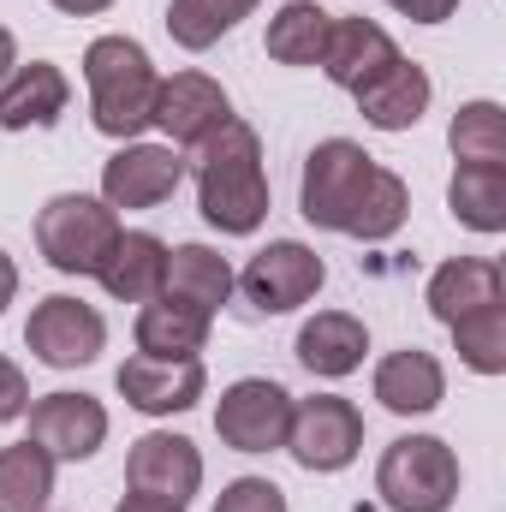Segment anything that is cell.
Instances as JSON below:
<instances>
[{"label":"cell","mask_w":506,"mask_h":512,"mask_svg":"<svg viewBox=\"0 0 506 512\" xmlns=\"http://www.w3.org/2000/svg\"><path fill=\"white\" fill-rule=\"evenodd\" d=\"M298 209L310 227L322 233H346L381 245L405 227L411 215V191L393 167H381L376 155H364V143L352 137H328L304 155V179H298Z\"/></svg>","instance_id":"6da1fadb"},{"label":"cell","mask_w":506,"mask_h":512,"mask_svg":"<svg viewBox=\"0 0 506 512\" xmlns=\"http://www.w3.org/2000/svg\"><path fill=\"white\" fill-rule=\"evenodd\" d=\"M197 209L215 233L245 239L268 221V173H262V137L245 120H227L209 143H197Z\"/></svg>","instance_id":"7a4b0ae2"},{"label":"cell","mask_w":506,"mask_h":512,"mask_svg":"<svg viewBox=\"0 0 506 512\" xmlns=\"http://www.w3.org/2000/svg\"><path fill=\"white\" fill-rule=\"evenodd\" d=\"M84 84H90V120L114 143H137L155 126V90L161 72L143 42L131 36H96L84 48Z\"/></svg>","instance_id":"3957f363"},{"label":"cell","mask_w":506,"mask_h":512,"mask_svg":"<svg viewBox=\"0 0 506 512\" xmlns=\"http://www.w3.org/2000/svg\"><path fill=\"white\" fill-rule=\"evenodd\" d=\"M387 512H447L459 501V453L441 435H399L376 465Z\"/></svg>","instance_id":"277c9868"},{"label":"cell","mask_w":506,"mask_h":512,"mask_svg":"<svg viewBox=\"0 0 506 512\" xmlns=\"http://www.w3.org/2000/svg\"><path fill=\"white\" fill-rule=\"evenodd\" d=\"M114 239H120V209L84 191H60L36 215V251L60 274H96L102 256L114 251Z\"/></svg>","instance_id":"5b68a950"},{"label":"cell","mask_w":506,"mask_h":512,"mask_svg":"<svg viewBox=\"0 0 506 512\" xmlns=\"http://www.w3.org/2000/svg\"><path fill=\"white\" fill-rule=\"evenodd\" d=\"M364 447V411L340 393H316V399H292V423H286V453L328 477V471H346Z\"/></svg>","instance_id":"8992f818"},{"label":"cell","mask_w":506,"mask_h":512,"mask_svg":"<svg viewBox=\"0 0 506 512\" xmlns=\"http://www.w3.org/2000/svg\"><path fill=\"white\" fill-rule=\"evenodd\" d=\"M24 346H30L36 364H48V370H84V364L102 358L108 322H102L96 304H84V298H72V292H54V298H42V304L30 310Z\"/></svg>","instance_id":"52a82bcc"},{"label":"cell","mask_w":506,"mask_h":512,"mask_svg":"<svg viewBox=\"0 0 506 512\" xmlns=\"http://www.w3.org/2000/svg\"><path fill=\"white\" fill-rule=\"evenodd\" d=\"M322 280H328L322 256L310 251V245H298V239L262 245V251L245 262V274H233V286L245 292V304H251L256 316H286V310L310 304V298L322 292Z\"/></svg>","instance_id":"ba28073f"},{"label":"cell","mask_w":506,"mask_h":512,"mask_svg":"<svg viewBox=\"0 0 506 512\" xmlns=\"http://www.w3.org/2000/svg\"><path fill=\"white\" fill-rule=\"evenodd\" d=\"M286 423H292V393L268 376H245L221 393L215 405V435L233 453H274L286 447Z\"/></svg>","instance_id":"9c48e42d"},{"label":"cell","mask_w":506,"mask_h":512,"mask_svg":"<svg viewBox=\"0 0 506 512\" xmlns=\"http://www.w3.org/2000/svg\"><path fill=\"white\" fill-rule=\"evenodd\" d=\"M30 441L54 465L96 459L108 441V405L96 393H42V399H30Z\"/></svg>","instance_id":"30bf717a"},{"label":"cell","mask_w":506,"mask_h":512,"mask_svg":"<svg viewBox=\"0 0 506 512\" xmlns=\"http://www.w3.org/2000/svg\"><path fill=\"white\" fill-rule=\"evenodd\" d=\"M185 155L173 143H120L102 161V203L108 209H155L179 191Z\"/></svg>","instance_id":"8fae6325"},{"label":"cell","mask_w":506,"mask_h":512,"mask_svg":"<svg viewBox=\"0 0 506 512\" xmlns=\"http://www.w3.org/2000/svg\"><path fill=\"white\" fill-rule=\"evenodd\" d=\"M126 483H131V495H149V501H173V507H185V501L203 489V453H197V441H185V435L149 429L143 441H131Z\"/></svg>","instance_id":"7c38bea8"},{"label":"cell","mask_w":506,"mask_h":512,"mask_svg":"<svg viewBox=\"0 0 506 512\" xmlns=\"http://www.w3.org/2000/svg\"><path fill=\"white\" fill-rule=\"evenodd\" d=\"M227 120H233V102H227V90L209 72H173V78H161V90H155V126L167 131L173 149L209 143Z\"/></svg>","instance_id":"4fadbf2b"},{"label":"cell","mask_w":506,"mask_h":512,"mask_svg":"<svg viewBox=\"0 0 506 512\" xmlns=\"http://www.w3.org/2000/svg\"><path fill=\"white\" fill-rule=\"evenodd\" d=\"M114 387L126 393L131 411H143V417H173V411H191L197 399H203V358H126L120 364V376Z\"/></svg>","instance_id":"5bb4252c"},{"label":"cell","mask_w":506,"mask_h":512,"mask_svg":"<svg viewBox=\"0 0 506 512\" xmlns=\"http://www.w3.org/2000/svg\"><path fill=\"white\" fill-rule=\"evenodd\" d=\"M506 292V274L501 262H489V256H453V262H441L435 274H429V292H423V304H429V316L435 322H465V316H477V310H489V304H501Z\"/></svg>","instance_id":"9a60e30c"},{"label":"cell","mask_w":506,"mask_h":512,"mask_svg":"<svg viewBox=\"0 0 506 512\" xmlns=\"http://www.w3.org/2000/svg\"><path fill=\"white\" fill-rule=\"evenodd\" d=\"M72 102V84L54 60H30L12 66V78L0 84V131H48Z\"/></svg>","instance_id":"2e32d148"},{"label":"cell","mask_w":506,"mask_h":512,"mask_svg":"<svg viewBox=\"0 0 506 512\" xmlns=\"http://www.w3.org/2000/svg\"><path fill=\"white\" fill-rule=\"evenodd\" d=\"M429 96H435L429 72L399 54L387 72H376V78L358 90V114H364V126H376V131H411L429 114Z\"/></svg>","instance_id":"e0dca14e"},{"label":"cell","mask_w":506,"mask_h":512,"mask_svg":"<svg viewBox=\"0 0 506 512\" xmlns=\"http://www.w3.org/2000/svg\"><path fill=\"white\" fill-rule=\"evenodd\" d=\"M370 387H376V399L393 417H429V411L447 399V370H441L435 352L405 346V352H387V358H381Z\"/></svg>","instance_id":"ac0fdd59"},{"label":"cell","mask_w":506,"mask_h":512,"mask_svg":"<svg viewBox=\"0 0 506 512\" xmlns=\"http://www.w3.org/2000/svg\"><path fill=\"white\" fill-rule=\"evenodd\" d=\"M399 60V48H393V36L381 30L376 18H334V30H328V54H322V72L340 84V90H364L376 72H387Z\"/></svg>","instance_id":"d6986e66"},{"label":"cell","mask_w":506,"mask_h":512,"mask_svg":"<svg viewBox=\"0 0 506 512\" xmlns=\"http://www.w3.org/2000/svg\"><path fill=\"white\" fill-rule=\"evenodd\" d=\"M364 352H370V328L358 316H346V310H322V316H310L298 328V364L310 376H322V382L352 376L364 364Z\"/></svg>","instance_id":"ffe728a7"},{"label":"cell","mask_w":506,"mask_h":512,"mask_svg":"<svg viewBox=\"0 0 506 512\" xmlns=\"http://www.w3.org/2000/svg\"><path fill=\"white\" fill-rule=\"evenodd\" d=\"M161 274H167V245H161L155 233H126V227H120L114 251L102 256V268H96L102 292L120 298V304H149V298H161Z\"/></svg>","instance_id":"44dd1931"},{"label":"cell","mask_w":506,"mask_h":512,"mask_svg":"<svg viewBox=\"0 0 506 512\" xmlns=\"http://www.w3.org/2000/svg\"><path fill=\"white\" fill-rule=\"evenodd\" d=\"M209 328H215V316H203V310H191L179 298H149L137 310V328L131 334H137V352L143 358H203Z\"/></svg>","instance_id":"7402d4cb"},{"label":"cell","mask_w":506,"mask_h":512,"mask_svg":"<svg viewBox=\"0 0 506 512\" xmlns=\"http://www.w3.org/2000/svg\"><path fill=\"white\" fill-rule=\"evenodd\" d=\"M161 298H179V304L215 316V310L233 298V268H227V256L209 251V245H179V251H167Z\"/></svg>","instance_id":"603a6c76"},{"label":"cell","mask_w":506,"mask_h":512,"mask_svg":"<svg viewBox=\"0 0 506 512\" xmlns=\"http://www.w3.org/2000/svg\"><path fill=\"white\" fill-rule=\"evenodd\" d=\"M447 209L471 233H506V161H459Z\"/></svg>","instance_id":"cb8c5ba5"},{"label":"cell","mask_w":506,"mask_h":512,"mask_svg":"<svg viewBox=\"0 0 506 512\" xmlns=\"http://www.w3.org/2000/svg\"><path fill=\"white\" fill-rule=\"evenodd\" d=\"M328 30H334V12H322L316 0H286V6L268 18L262 48H268V60H280V66H322Z\"/></svg>","instance_id":"d4e9b609"},{"label":"cell","mask_w":506,"mask_h":512,"mask_svg":"<svg viewBox=\"0 0 506 512\" xmlns=\"http://www.w3.org/2000/svg\"><path fill=\"white\" fill-rule=\"evenodd\" d=\"M54 501V459L36 441L0 447V512H48Z\"/></svg>","instance_id":"484cf974"},{"label":"cell","mask_w":506,"mask_h":512,"mask_svg":"<svg viewBox=\"0 0 506 512\" xmlns=\"http://www.w3.org/2000/svg\"><path fill=\"white\" fill-rule=\"evenodd\" d=\"M262 0H173L167 6V36L185 48V54H203L215 48L227 30H239V18H251Z\"/></svg>","instance_id":"4316f807"},{"label":"cell","mask_w":506,"mask_h":512,"mask_svg":"<svg viewBox=\"0 0 506 512\" xmlns=\"http://www.w3.org/2000/svg\"><path fill=\"white\" fill-rule=\"evenodd\" d=\"M453 346H459V364H465V370L501 376L506 370V304H489V310L453 322Z\"/></svg>","instance_id":"83f0119b"},{"label":"cell","mask_w":506,"mask_h":512,"mask_svg":"<svg viewBox=\"0 0 506 512\" xmlns=\"http://www.w3.org/2000/svg\"><path fill=\"white\" fill-rule=\"evenodd\" d=\"M447 143L459 161H506V114L501 102H465L447 126Z\"/></svg>","instance_id":"f1b7e54d"},{"label":"cell","mask_w":506,"mask_h":512,"mask_svg":"<svg viewBox=\"0 0 506 512\" xmlns=\"http://www.w3.org/2000/svg\"><path fill=\"white\" fill-rule=\"evenodd\" d=\"M215 512H286V489L268 483V477H233L221 489Z\"/></svg>","instance_id":"f546056e"},{"label":"cell","mask_w":506,"mask_h":512,"mask_svg":"<svg viewBox=\"0 0 506 512\" xmlns=\"http://www.w3.org/2000/svg\"><path fill=\"white\" fill-rule=\"evenodd\" d=\"M24 411H30V382H24V370L12 358H0V423H12Z\"/></svg>","instance_id":"4dcf8cb0"},{"label":"cell","mask_w":506,"mask_h":512,"mask_svg":"<svg viewBox=\"0 0 506 512\" xmlns=\"http://www.w3.org/2000/svg\"><path fill=\"white\" fill-rule=\"evenodd\" d=\"M399 18H411V24H447L453 12H459V0H387Z\"/></svg>","instance_id":"1f68e13d"},{"label":"cell","mask_w":506,"mask_h":512,"mask_svg":"<svg viewBox=\"0 0 506 512\" xmlns=\"http://www.w3.org/2000/svg\"><path fill=\"white\" fill-rule=\"evenodd\" d=\"M54 12H66V18H96V12H108L114 0H48Z\"/></svg>","instance_id":"d6a6232c"},{"label":"cell","mask_w":506,"mask_h":512,"mask_svg":"<svg viewBox=\"0 0 506 512\" xmlns=\"http://www.w3.org/2000/svg\"><path fill=\"white\" fill-rule=\"evenodd\" d=\"M12 298H18V262L0 251V316H6V304H12Z\"/></svg>","instance_id":"836d02e7"},{"label":"cell","mask_w":506,"mask_h":512,"mask_svg":"<svg viewBox=\"0 0 506 512\" xmlns=\"http://www.w3.org/2000/svg\"><path fill=\"white\" fill-rule=\"evenodd\" d=\"M114 512H185V507H173V501H149V495H126Z\"/></svg>","instance_id":"e575fe53"},{"label":"cell","mask_w":506,"mask_h":512,"mask_svg":"<svg viewBox=\"0 0 506 512\" xmlns=\"http://www.w3.org/2000/svg\"><path fill=\"white\" fill-rule=\"evenodd\" d=\"M12 66H18V42H12V30L0 24V84L12 78Z\"/></svg>","instance_id":"d590c367"}]
</instances>
